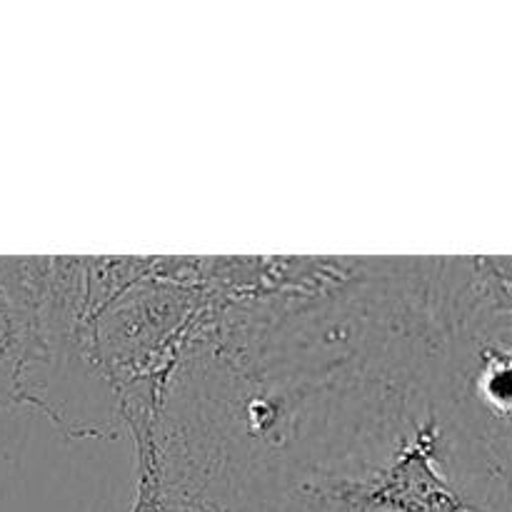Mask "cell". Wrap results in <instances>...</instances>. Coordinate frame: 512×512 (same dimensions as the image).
<instances>
[{
	"label": "cell",
	"mask_w": 512,
	"mask_h": 512,
	"mask_svg": "<svg viewBox=\"0 0 512 512\" xmlns=\"http://www.w3.org/2000/svg\"><path fill=\"white\" fill-rule=\"evenodd\" d=\"M453 370L433 258H340L195 325L140 475L160 512H512Z\"/></svg>",
	"instance_id": "obj_1"
},
{
	"label": "cell",
	"mask_w": 512,
	"mask_h": 512,
	"mask_svg": "<svg viewBox=\"0 0 512 512\" xmlns=\"http://www.w3.org/2000/svg\"><path fill=\"white\" fill-rule=\"evenodd\" d=\"M43 258H0V410L23 405L38 350V285Z\"/></svg>",
	"instance_id": "obj_2"
},
{
	"label": "cell",
	"mask_w": 512,
	"mask_h": 512,
	"mask_svg": "<svg viewBox=\"0 0 512 512\" xmlns=\"http://www.w3.org/2000/svg\"><path fill=\"white\" fill-rule=\"evenodd\" d=\"M435 288L448 325L478 315L512 318V258H435Z\"/></svg>",
	"instance_id": "obj_3"
}]
</instances>
